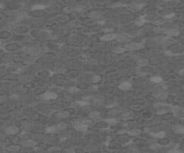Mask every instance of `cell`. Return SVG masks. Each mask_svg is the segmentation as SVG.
<instances>
[{"mask_svg":"<svg viewBox=\"0 0 184 153\" xmlns=\"http://www.w3.org/2000/svg\"><path fill=\"white\" fill-rule=\"evenodd\" d=\"M144 47L143 44L141 43H128L124 46V48L126 49V51H135L139 50Z\"/></svg>","mask_w":184,"mask_h":153,"instance_id":"6da1fadb","label":"cell"},{"mask_svg":"<svg viewBox=\"0 0 184 153\" xmlns=\"http://www.w3.org/2000/svg\"><path fill=\"white\" fill-rule=\"evenodd\" d=\"M71 115L66 111V110H60V111H56L52 113V116L54 118H56L58 119H66L68 118Z\"/></svg>","mask_w":184,"mask_h":153,"instance_id":"7a4b0ae2","label":"cell"},{"mask_svg":"<svg viewBox=\"0 0 184 153\" xmlns=\"http://www.w3.org/2000/svg\"><path fill=\"white\" fill-rule=\"evenodd\" d=\"M4 49L9 52L16 51H19L20 49V45L17 43H9L5 46Z\"/></svg>","mask_w":184,"mask_h":153,"instance_id":"3957f363","label":"cell"},{"mask_svg":"<svg viewBox=\"0 0 184 153\" xmlns=\"http://www.w3.org/2000/svg\"><path fill=\"white\" fill-rule=\"evenodd\" d=\"M74 127L76 130H78V131H81V132H84V131H86L88 128V126L83 123L82 122H81L80 120L79 121H76L74 122Z\"/></svg>","mask_w":184,"mask_h":153,"instance_id":"277c9868","label":"cell"},{"mask_svg":"<svg viewBox=\"0 0 184 153\" xmlns=\"http://www.w3.org/2000/svg\"><path fill=\"white\" fill-rule=\"evenodd\" d=\"M29 31H30L29 28L26 25H19V26H17L14 29V32L17 34H19V35L26 34L29 32Z\"/></svg>","mask_w":184,"mask_h":153,"instance_id":"5b68a950","label":"cell"},{"mask_svg":"<svg viewBox=\"0 0 184 153\" xmlns=\"http://www.w3.org/2000/svg\"><path fill=\"white\" fill-rule=\"evenodd\" d=\"M116 38H117V34L111 32V33H107V34L104 35L101 38V40L102 41H110L114 39H116Z\"/></svg>","mask_w":184,"mask_h":153,"instance_id":"8992f818","label":"cell"},{"mask_svg":"<svg viewBox=\"0 0 184 153\" xmlns=\"http://www.w3.org/2000/svg\"><path fill=\"white\" fill-rule=\"evenodd\" d=\"M42 98L44 100H55L58 98V94L55 92H46L42 95Z\"/></svg>","mask_w":184,"mask_h":153,"instance_id":"52a82bcc","label":"cell"},{"mask_svg":"<svg viewBox=\"0 0 184 153\" xmlns=\"http://www.w3.org/2000/svg\"><path fill=\"white\" fill-rule=\"evenodd\" d=\"M5 132L8 135H15V134H17L19 132V127L15 126H11L7 127L6 129Z\"/></svg>","mask_w":184,"mask_h":153,"instance_id":"ba28073f","label":"cell"},{"mask_svg":"<svg viewBox=\"0 0 184 153\" xmlns=\"http://www.w3.org/2000/svg\"><path fill=\"white\" fill-rule=\"evenodd\" d=\"M109 126V124L107 123V122L104 120V121H98L97 122H95L94 126L97 129H106L107 128V126Z\"/></svg>","mask_w":184,"mask_h":153,"instance_id":"9c48e42d","label":"cell"},{"mask_svg":"<svg viewBox=\"0 0 184 153\" xmlns=\"http://www.w3.org/2000/svg\"><path fill=\"white\" fill-rule=\"evenodd\" d=\"M88 117L90 120H94V121H97L98 119H101V114L99 112H97V111H93V112H90L89 114H88Z\"/></svg>","mask_w":184,"mask_h":153,"instance_id":"30bf717a","label":"cell"},{"mask_svg":"<svg viewBox=\"0 0 184 153\" xmlns=\"http://www.w3.org/2000/svg\"><path fill=\"white\" fill-rule=\"evenodd\" d=\"M145 5L144 4H141V3H139V4H133V5H130L128 6V9L133 12H136V11H139L141 9H142L144 8Z\"/></svg>","mask_w":184,"mask_h":153,"instance_id":"8fae6325","label":"cell"},{"mask_svg":"<svg viewBox=\"0 0 184 153\" xmlns=\"http://www.w3.org/2000/svg\"><path fill=\"white\" fill-rule=\"evenodd\" d=\"M22 145L25 147H34L37 145V142H35L32 139H28V140L22 141Z\"/></svg>","mask_w":184,"mask_h":153,"instance_id":"7c38bea8","label":"cell"},{"mask_svg":"<svg viewBox=\"0 0 184 153\" xmlns=\"http://www.w3.org/2000/svg\"><path fill=\"white\" fill-rule=\"evenodd\" d=\"M165 33H166L170 37H174V36H177L179 32V30H177L176 28H173V29L166 30Z\"/></svg>","mask_w":184,"mask_h":153,"instance_id":"4fadbf2b","label":"cell"},{"mask_svg":"<svg viewBox=\"0 0 184 153\" xmlns=\"http://www.w3.org/2000/svg\"><path fill=\"white\" fill-rule=\"evenodd\" d=\"M173 130L176 134H184V126L182 125H175L173 127Z\"/></svg>","mask_w":184,"mask_h":153,"instance_id":"5bb4252c","label":"cell"},{"mask_svg":"<svg viewBox=\"0 0 184 153\" xmlns=\"http://www.w3.org/2000/svg\"><path fill=\"white\" fill-rule=\"evenodd\" d=\"M52 73L49 70H41L37 73V75L40 78H48V76H51Z\"/></svg>","mask_w":184,"mask_h":153,"instance_id":"9a60e30c","label":"cell"},{"mask_svg":"<svg viewBox=\"0 0 184 153\" xmlns=\"http://www.w3.org/2000/svg\"><path fill=\"white\" fill-rule=\"evenodd\" d=\"M132 87V85L130 82L128 81H124V82H122L120 86H119V88L120 90H130V88Z\"/></svg>","mask_w":184,"mask_h":153,"instance_id":"2e32d148","label":"cell"},{"mask_svg":"<svg viewBox=\"0 0 184 153\" xmlns=\"http://www.w3.org/2000/svg\"><path fill=\"white\" fill-rule=\"evenodd\" d=\"M12 37V33L9 31H2L0 33V38L2 40H6Z\"/></svg>","mask_w":184,"mask_h":153,"instance_id":"e0dca14e","label":"cell"},{"mask_svg":"<svg viewBox=\"0 0 184 153\" xmlns=\"http://www.w3.org/2000/svg\"><path fill=\"white\" fill-rule=\"evenodd\" d=\"M116 39L119 41V42H127L129 41V38L128 37L124 35V34H119V35H117V38Z\"/></svg>","mask_w":184,"mask_h":153,"instance_id":"ac0fdd59","label":"cell"},{"mask_svg":"<svg viewBox=\"0 0 184 153\" xmlns=\"http://www.w3.org/2000/svg\"><path fill=\"white\" fill-rule=\"evenodd\" d=\"M150 135L153 136V137H154V138H157V139H161V138H163L165 137V132L163 131H158L157 132H151Z\"/></svg>","mask_w":184,"mask_h":153,"instance_id":"d6986e66","label":"cell"},{"mask_svg":"<svg viewBox=\"0 0 184 153\" xmlns=\"http://www.w3.org/2000/svg\"><path fill=\"white\" fill-rule=\"evenodd\" d=\"M170 143V140L166 137L159 139L157 141V144H159L160 145H169Z\"/></svg>","mask_w":184,"mask_h":153,"instance_id":"ffe728a7","label":"cell"},{"mask_svg":"<svg viewBox=\"0 0 184 153\" xmlns=\"http://www.w3.org/2000/svg\"><path fill=\"white\" fill-rule=\"evenodd\" d=\"M21 149V146L19 145H11L7 147V150L9 151H12V152H15V151H18Z\"/></svg>","mask_w":184,"mask_h":153,"instance_id":"44dd1931","label":"cell"},{"mask_svg":"<svg viewBox=\"0 0 184 153\" xmlns=\"http://www.w3.org/2000/svg\"><path fill=\"white\" fill-rule=\"evenodd\" d=\"M156 97L157 98L160 99V100H165L166 98V97H167V94H166V92L165 90H161L157 92V94H156Z\"/></svg>","mask_w":184,"mask_h":153,"instance_id":"7402d4cb","label":"cell"},{"mask_svg":"<svg viewBox=\"0 0 184 153\" xmlns=\"http://www.w3.org/2000/svg\"><path fill=\"white\" fill-rule=\"evenodd\" d=\"M141 133V130L139 129H132L127 132V134L131 136H137Z\"/></svg>","mask_w":184,"mask_h":153,"instance_id":"603a6c76","label":"cell"},{"mask_svg":"<svg viewBox=\"0 0 184 153\" xmlns=\"http://www.w3.org/2000/svg\"><path fill=\"white\" fill-rule=\"evenodd\" d=\"M46 12L44 10H34L32 11V15L35 17H41L43 16Z\"/></svg>","mask_w":184,"mask_h":153,"instance_id":"cb8c5ba5","label":"cell"},{"mask_svg":"<svg viewBox=\"0 0 184 153\" xmlns=\"http://www.w3.org/2000/svg\"><path fill=\"white\" fill-rule=\"evenodd\" d=\"M148 60L147 59H144V58H143V59H139L137 61H136V64H137V65L139 66V67H146L147 65V64H148Z\"/></svg>","mask_w":184,"mask_h":153,"instance_id":"d4e9b609","label":"cell"},{"mask_svg":"<svg viewBox=\"0 0 184 153\" xmlns=\"http://www.w3.org/2000/svg\"><path fill=\"white\" fill-rule=\"evenodd\" d=\"M146 21H147V19H146L145 16H144V15H142V16L139 17V18H138V19L136 20L135 23H136L138 26H142V25L146 22Z\"/></svg>","mask_w":184,"mask_h":153,"instance_id":"484cf974","label":"cell"},{"mask_svg":"<svg viewBox=\"0 0 184 153\" xmlns=\"http://www.w3.org/2000/svg\"><path fill=\"white\" fill-rule=\"evenodd\" d=\"M55 127L56 129V131H59V130H63V129H66L67 125H66L65 122H59V123L55 125Z\"/></svg>","mask_w":184,"mask_h":153,"instance_id":"4316f807","label":"cell"},{"mask_svg":"<svg viewBox=\"0 0 184 153\" xmlns=\"http://www.w3.org/2000/svg\"><path fill=\"white\" fill-rule=\"evenodd\" d=\"M78 75V72L76 70H70L67 72L66 73V76H68L70 78H74L75 76H77Z\"/></svg>","mask_w":184,"mask_h":153,"instance_id":"83f0119b","label":"cell"},{"mask_svg":"<svg viewBox=\"0 0 184 153\" xmlns=\"http://www.w3.org/2000/svg\"><path fill=\"white\" fill-rule=\"evenodd\" d=\"M133 116V113L132 112H124L121 114V117L124 119H130Z\"/></svg>","mask_w":184,"mask_h":153,"instance_id":"f1b7e54d","label":"cell"},{"mask_svg":"<svg viewBox=\"0 0 184 153\" xmlns=\"http://www.w3.org/2000/svg\"><path fill=\"white\" fill-rule=\"evenodd\" d=\"M79 90H86L89 87V84L86 82H80L76 86Z\"/></svg>","mask_w":184,"mask_h":153,"instance_id":"f546056e","label":"cell"},{"mask_svg":"<svg viewBox=\"0 0 184 153\" xmlns=\"http://www.w3.org/2000/svg\"><path fill=\"white\" fill-rule=\"evenodd\" d=\"M46 8L45 6L41 5V4H38V5H35L32 7V11L34 10H44Z\"/></svg>","mask_w":184,"mask_h":153,"instance_id":"4dcf8cb0","label":"cell"},{"mask_svg":"<svg viewBox=\"0 0 184 153\" xmlns=\"http://www.w3.org/2000/svg\"><path fill=\"white\" fill-rule=\"evenodd\" d=\"M151 81L153 82V83H156V84H159V83H161L163 81V79L160 78V76H152L150 78Z\"/></svg>","mask_w":184,"mask_h":153,"instance_id":"1f68e13d","label":"cell"},{"mask_svg":"<svg viewBox=\"0 0 184 153\" xmlns=\"http://www.w3.org/2000/svg\"><path fill=\"white\" fill-rule=\"evenodd\" d=\"M68 19H69V16H68V15H61V16L58 17V20L59 22H65Z\"/></svg>","mask_w":184,"mask_h":153,"instance_id":"d6a6232c","label":"cell"},{"mask_svg":"<svg viewBox=\"0 0 184 153\" xmlns=\"http://www.w3.org/2000/svg\"><path fill=\"white\" fill-rule=\"evenodd\" d=\"M105 121L109 125H114V124L117 123V119L115 118H108V119H106Z\"/></svg>","mask_w":184,"mask_h":153,"instance_id":"836d02e7","label":"cell"},{"mask_svg":"<svg viewBox=\"0 0 184 153\" xmlns=\"http://www.w3.org/2000/svg\"><path fill=\"white\" fill-rule=\"evenodd\" d=\"M101 76L99 75H93L91 76L90 81H92V83H98L99 81H101Z\"/></svg>","mask_w":184,"mask_h":153,"instance_id":"e575fe53","label":"cell"},{"mask_svg":"<svg viewBox=\"0 0 184 153\" xmlns=\"http://www.w3.org/2000/svg\"><path fill=\"white\" fill-rule=\"evenodd\" d=\"M79 90H80L78 87H74V86L69 87V88L68 89V91L70 92L71 94H76V93H78Z\"/></svg>","mask_w":184,"mask_h":153,"instance_id":"d590c367","label":"cell"},{"mask_svg":"<svg viewBox=\"0 0 184 153\" xmlns=\"http://www.w3.org/2000/svg\"><path fill=\"white\" fill-rule=\"evenodd\" d=\"M54 78L55 80H64L65 78V75L63 74V73H56V74L54 75Z\"/></svg>","mask_w":184,"mask_h":153,"instance_id":"8d00e7d4","label":"cell"},{"mask_svg":"<svg viewBox=\"0 0 184 153\" xmlns=\"http://www.w3.org/2000/svg\"><path fill=\"white\" fill-rule=\"evenodd\" d=\"M20 139L22 141H25V140H28L31 139V135L28 133H23L20 135Z\"/></svg>","mask_w":184,"mask_h":153,"instance_id":"74e56055","label":"cell"},{"mask_svg":"<svg viewBox=\"0 0 184 153\" xmlns=\"http://www.w3.org/2000/svg\"><path fill=\"white\" fill-rule=\"evenodd\" d=\"M100 17H101V15L98 12H93L90 13V18L91 19H100Z\"/></svg>","mask_w":184,"mask_h":153,"instance_id":"f35d334b","label":"cell"},{"mask_svg":"<svg viewBox=\"0 0 184 153\" xmlns=\"http://www.w3.org/2000/svg\"><path fill=\"white\" fill-rule=\"evenodd\" d=\"M125 51H126V49L124 47H117L114 49V52L117 54H123Z\"/></svg>","mask_w":184,"mask_h":153,"instance_id":"ab89813d","label":"cell"},{"mask_svg":"<svg viewBox=\"0 0 184 153\" xmlns=\"http://www.w3.org/2000/svg\"><path fill=\"white\" fill-rule=\"evenodd\" d=\"M108 115H111V116H117L118 113H119V111L117 110V109H114V108H112V109H111L109 111H108Z\"/></svg>","mask_w":184,"mask_h":153,"instance_id":"60d3db41","label":"cell"},{"mask_svg":"<svg viewBox=\"0 0 184 153\" xmlns=\"http://www.w3.org/2000/svg\"><path fill=\"white\" fill-rule=\"evenodd\" d=\"M60 150H61V148L59 146H52L48 148L49 152H55V151H58Z\"/></svg>","mask_w":184,"mask_h":153,"instance_id":"b9f144b4","label":"cell"},{"mask_svg":"<svg viewBox=\"0 0 184 153\" xmlns=\"http://www.w3.org/2000/svg\"><path fill=\"white\" fill-rule=\"evenodd\" d=\"M46 132H49V133H53L56 131V129L55 127V126H51L48 128H46Z\"/></svg>","mask_w":184,"mask_h":153,"instance_id":"7bdbcfd3","label":"cell"},{"mask_svg":"<svg viewBox=\"0 0 184 153\" xmlns=\"http://www.w3.org/2000/svg\"><path fill=\"white\" fill-rule=\"evenodd\" d=\"M26 70H27V67H25V66H24V67H20L18 68L16 73L21 74V73H24L25 71H26Z\"/></svg>","mask_w":184,"mask_h":153,"instance_id":"ee69618b","label":"cell"},{"mask_svg":"<svg viewBox=\"0 0 184 153\" xmlns=\"http://www.w3.org/2000/svg\"><path fill=\"white\" fill-rule=\"evenodd\" d=\"M66 111L70 114V115H73L76 113V110L74 108V107H69V108L66 109Z\"/></svg>","mask_w":184,"mask_h":153,"instance_id":"f6af8a7d","label":"cell"},{"mask_svg":"<svg viewBox=\"0 0 184 153\" xmlns=\"http://www.w3.org/2000/svg\"><path fill=\"white\" fill-rule=\"evenodd\" d=\"M167 153H182V151L179 150V149L177 148H173L170 149Z\"/></svg>","mask_w":184,"mask_h":153,"instance_id":"bcb514c9","label":"cell"},{"mask_svg":"<svg viewBox=\"0 0 184 153\" xmlns=\"http://www.w3.org/2000/svg\"><path fill=\"white\" fill-rule=\"evenodd\" d=\"M75 153H84V150L81 148H78L74 150Z\"/></svg>","mask_w":184,"mask_h":153,"instance_id":"7dc6e473","label":"cell"},{"mask_svg":"<svg viewBox=\"0 0 184 153\" xmlns=\"http://www.w3.org/2000/svg\"><path fill=\"white\" fill-rule=\"evenodd\" d=\"M174 14L173 13H170V14H168L166 15V16H164V19H172L173 16H174Z\"/></svg>","mask_w":184,"mask_h":153,"instance_id":"c3c4849f","label":"cell"},{"mask_svg":"<svg viewBox=\"0 0 184 153\" xmlns=\"http://www.w3.org/2000/svg\"><path fill=\"white\" fill-rule=\"evenodd\" d=\"M143 116H144V118H150V117L152 116V114H151L150 112H147V113H144L143 114Z\"/></svg>","mask_w":184,"mask_h":153,"instance_id":"681fc988","label":"cell"},{"mask_svg":"<svg viewBox=\"0 0 184 153\" xmlns=\"http://www.w3.org/2000/svg\"><path fill=\"white\" fill-rule=\"evenodd\" d=\"M12 1L15 3H19L22 2V0H12Z\"/></svg>","mask_w":184,"mask_h":153,"instance_id":"f907efd6","label":"cell"},{"mask_svg":"<svg viewBox=\"0 0 184 153\" xmlns=\"http://www.w3.org/2000/svg\"><path fill=\"white\" fill-rule=\"evenodd\" d=\"M179 73H181V74H183V73H184V69L181 70L179 71Z\"/></svg>","mask_w":184,"mask_h":153,"instance_id":"816d5d0a","label":"cell"},{"mask_svg":"<svg viewBox=\"0 0 184 153\" xmlns=\"http://www.w3.org/2000/svg\"><path fill=\"white\" fill-rule=\"evenodd\" d=\"M183 119H184V116H183Z\"/></svg>","mask_w":184,"mask_h":153,"instance_id":"f5cc1de1","label":"cell"}]
</instances>
